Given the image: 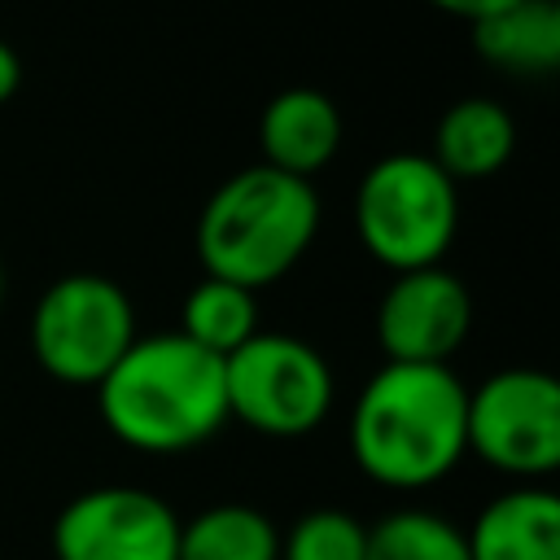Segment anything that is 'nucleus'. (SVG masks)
Returning a JSON list of instances; mask_svg holds the SVG:
<instances>
[{"label": "nucleus", "instance_id": "dca6fc26", "mask_svg": "<svg viewBox=\"0 0 560 560\" xmlns=\"http://www.w3.org/2000/svg\"><path fill=\"white\" fill-rule=\"evenodd\" d=\"M363 560H468V542L451 521L407 508L368 529Z\"/></svg>", "mask_w": 560, "mask_h": 560}, {"label": "nucleus", "instance_id": "6e6552de", "mask_svg": "<svg viewBox=\"0 0 560 560\" xmlns=\"http://www.w3.org/2000/svg\"><path fill=\"white\" fill-rule=\"evenodd\" d=\"M57 560H175L179 516L140 486H96L74 494L52 521Z\"/></svg>", "mask_w": 560, "mask_h": 560}, {"label": "nucleus", "instance_id": "4468645a", "mask_svg": "<svg viewBox=\"0 0 560 560\" xmlns=\"http://www.w3.org/2000/svg\"><path fill=\"white\" fill-rule=\"evenodd\" d=\"M175 560H280V529L254 503H214L179 521Z\"/></svg>", "mask_w": 560, "mask_h": 560}, {"label": "nucleus", "instance_id": "f8f14e48", "mask_svg": "<svg viewBox=\"0 0 560 560\" xmlns=\"http://www.w3.org/2000/svg\"><path fill=\"white\" fill-rule=\"evenodd\" d=\"M472 26V48L503 74H551L560 66V0H512Z\"/></svg>", "mask_w": 560, "mask_h": 560}, {"label": "nucleus", "instance_id": "f3484780", "mask_svg": "<svg viewBox=\"0 0 560 560\" xmlns=\"http://www.w3.org/2000/svg\"><path fill=\"white\" fill-rule=\"evenodd\" d=\"M368 525H359L341 508L302 512L280 538V560H363Z\"/></svg>", "mask_w": 560, "mask_h": 560}, {"label": "nucleus", "instance_id": "423d86ee", "mask_svg": "<svg viewBox=\"0 0 560 560\" xmlns=\"http://www.w3.org/2000/svg\"><path fill=\"white\" fill-rule=\"evenodd\" d=\"M131 298L92 271L52 280L31 311L35 363L61 385H101V376L136 341Z\"/></svg>", "mask_w": 560, "mask_h": 560}, {"label": "nucleus", "instance_id": "0eeeda50", "mask_svg": "<svg viewBox=\"0 0 560 560\" xmlns=\"http://www.w3.org/2000/svg\"><path fill=\"white\" fill-rule=\"evenodd\" d=\"M464 438L477 459L512 477L560 464V385L538 368H503L468 389Z\"/></svg>", "mask_w": 560, "mask_h": 560}, {"label": "nucleus", "instance_id": "6ab92c4d", "mask_svg": "<svg viewBox=\"0 0 560 560\" xmlns=\"http://www.w3.org/2000/svg\"><path fill=\"white\" fill-rule=\"evenodd\" d=\"M22 88V61H18V52H13V44H4L0 39V105L4 101H13V92Z\"/></svg>", "mask_w": 560, "mask_h": 560}, {"label": "nucleus", "instance_id": "1a4fd4ad", "mask_svg": "<svg viewBox=\"0 0 560 560\" xmlns=\"http://www.w3.org/2000/svg\"><path fill=\"white\" fill-rule=\"evenodd\" d=\"M472 328V298L455 271H394L376 306V341L385 363H446Z\"/></svg>", "mask_w": 560, "mask_h": 560}, {"label": "nucleus", "instance_id": "f257e3e1", "mask_svg": "<svg viewBox=\"0 0 560 560\" xmlns=\"http://www.w3.org/2000/svg\"><path fill=\"white\" fill-rule=\"evenodd\" d=\"M468 389L446 363H385L350 411V455L385 490L438 486L468 455Z\"/></svg>", "mask_w": 560, "mask_h": 560}, {"label": "nucleus", "instance_id": "f03ea898", "mask_svg": "<svg viewBox=\"0 0 560 560\" xmlns=\"http://www.w3.org/2000/svg\"><path fill=\"white\" fill-rule=\"evenodd\" d=\"M105 429L144 455H179L228 424L223 359L179 328L136 337L96 385Z\"/></svg>", "mask_w": 560, "mask_h": 560}, {"label": "nucleus", "instance_id": "7ed1b4c3", "mask_svg": "<svg viewBox=\"0 0 560 560\" xmlns=\"http://www.w3.org/2000/svg\"><path fill=\"white\" fill-rule=\"evenodd\" d=\"M319 232V197L311 179L276 166L228 175L197 214V258L206 276L262 289L289 276Z\"/></svg>", "mask_w": 560, "mask_h": 560}, {"label": "nucleus", "instance_id": "aec40b11", "mask_svg": "<svg viewBox=\"0 0 560 560\" xmlns=\"http://www.w3.org/2000/svg\"><path fill=\"white\" fill-rule=\"evenodd\" d=\"M0 302H4V267H0Z\"/></svg>", "mask_w": 560, "mask_h": 560}, {"label": "nucleus", "instance_id": "20e7f679", "mask_svg": "<svg viewBox=\"0 0 560 560\" xmlns=\"http://www.w3.org/2000/svg\"><path fill=\"white\" fill-rule=\"evenodd\" d=\"M354 228L389 271L438 267L459 228L455 179L429 153H385L359 179Z\"/></svg>", "mask_w": 560, "mask_h": 560}, {"label": "nucleus", "instance_id": "ddd939ff", "mask_svg": "<svg viewBox=\"0 0 560 560\" xmlns=\"http://www.w3.org/2000/svg\"><path fill=\"white\" fill-rule=\"evenodd\" d=\"M516 149V122L512 114L490 96L455 101L433 131V162L451 179H486L508 166Z\"/></svg>", "mask_w": 560, "mask_h": 560}, {"label": "nucleus", "instance_id": "a211bd4d", "mask_svg": "<svg viewBox=\"0 0 560 560\" xmlns=\"http://www.w3.org/2000/svg\"><path fill=\"white\" fill-rule=\"evenodd\" d=\"M429 4L442 9V13H451V18L477 22V18H486V13H494V9H503V4H512V0H429Z\"/></svg>", "mask_w": 560, "mask_h": 560}, {"label": "nucleus", "instance_id": "2eb2a0df", "mask_svg": "<svg viewBox=\"0 0 560 560\" xmlns=\"http://www.w3.org/2000/svg\"><path fill=\"white\" fill-rule=\"evenodd\" d=\"M179 332L228 359L236 346H245L254 332H258V302H254V289L245 284H232L223 276H201L188 298H184V315H179Z\"/></svg>", "mask_w": 560, "mask_h": 560}, {"label": "nucleus", "instance_id": "9b49d317", "mask_svg": "<svg viewBox=\"0 0 560 560\" xmlns=\"http://www.w3.org/2000/svg\"><path fill=\"white\" fill-rule=\"evenodd\" d=\"M468 560H560V499L547 486L494 494L464 529Z\"/></svg>", "mask_w": 560, "mask_h": 560}, {"label": "nucleus", "instance_id": "39448f33", "mask_svg": "<svg viewBox=\"0 0 560 560\" xmlns=\"http://www.w3.org/2000/svg\"><path fill=\"white\" fill-rule=\"evenodd\" d=\"M228 420L267 438H302L332 411L337 381L328 359L293 332H254L223 359Z\"/></svg>", "mask_w": 560, "mask_h": 560}, {"label": "nucleus", "instance_id": "9d476101", "mask_svg": "<svg viewBox=\"0 0 560 560\" xmlns=\"http://www.w3.org/2000/svg\"><path fill=\"white\" fill-rule=\"evenodd\" d=\"M258 149L262 166H276L284 175L311 179L324 171L341 149V114L332 96L319 88H284L267 101L258 118Z\"/></svg>", "mask_w": 560, "mask_h": 560}]
</instances>
